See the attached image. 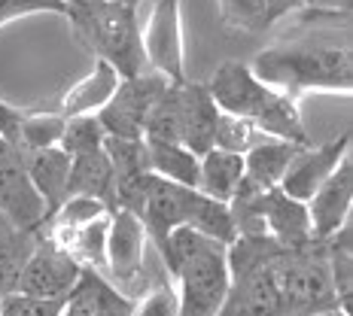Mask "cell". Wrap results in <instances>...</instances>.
<instances>
[{"label":"cell","mask_w":353,"mask_h":316,"mask_svg":"<svg viewBox=\"0 0 353 316\" xmlns=\"http://www.w3.org/2000/svg\"><path fill=\"white\" fill-rule=\"evenodd\" d=\"M64 131V119L58 113H28L21 116L19 131H16V149L19 152H31V149H49L58 146Z\"/></svg>","instance_id":"obj_29"},{"label":"cell","mask_w":353,"mask_h":316,"mask_svg":"<svg viewBox=\"0 0 353 316\" xmlns=\"http://www.w3.org/2000/svg\"><path fill=\"white\" fill-rule=\"evenodd\" d=\"M183 229L201 234L208 240H216L223 246H232L234 244V225H232V216H229V204H219L213 198H204L201 192L189 195V207H186V222Z\"/></svg>","instance_id":"obj_24"},{"label":"cell","mask_w":353,"mask_h":316,"mask_svg":"<svg viewBox=\"0 0 353 316\" xmlns=\"http://www.w3.org/2000/svg\"><path fill=\"white\" fill-rule=\"evenodd\" d=\"M64 16L79 46L88 49L94 61H107L122 79L150 70L134 10L116 0H70Z\"/></svg>","instance_id":"obj_4"},{"label":"cell","mask_w":353,"mask_h":316,"mask_svg":"<svg viewBox=\"0 0 353 316\" xmlns=\"http://www.w3.org/2000/svg\"><path fill=\"white\" fill-rule=\"evenodd\" d=\"M0 210L16 231H37L46 222V207L28 180L21 152L3 137H0Z\"/></svg>","instance_id":"obj_11"},{"label":"cell","mask_w":353,"mask_h":316,"mask_svg":"<svg viewBox=\"0 0 353 316\" xmlns=\"http://www.w3.org/2000/svg\"><path fill=\"white\" fill-rule=\"evenodd\" d=\"M122 76L110 67L107 61H94V67L88 76H83L77 85L68 88L61 101H58L55 113L61 119H77V116H98L107 107V101L113 98V92L119 88Z\"/></svg>","instance_id":"obj_18"},{"label":"cell","mask_w":353,"mask_h":316,"mask_svg":"<svg viewBox=\"0 0 353 316\" xmlns=\"http://www.w3.org/2000/svg\"><path fill=\"white\" fill-rule=\"evenodd\" d=\"M104 156L110 161V171H113V192H116V186H125V182L150 173V165H146V143L143 140L104 137Z\"/></svg>","instance_id":"obj_28"},{"label":"cell","mask_w":353,"mask_h":316,"mask_svg":"<svg viewBox=\"0 0 353 316\" xmlns=\"http://www.w3.org/2000/svg\"><path fill=\"white\" fill-rule=\"evenodd\" d=\"M61 316H134V301L110 286L107 277L83 271L73 292L64 298Z\"/></svg>","instance_id":"obj_17"},{"label":"cell","mask_w":353,"mask_h":316,"mask_svg":"<svg viewBox=\"0 0 353 316\" xmlns=\"http://www.w3.org/2000/svg\"><path fill=\"white\" fill-rule=\"evenodd\" d=\"M307 3H311V6H317V0H307Z\"/></svg>","instance_id":"obj_39"},{"label":"cell","mask_w":353,"mask_h":316,"mask_svg":"<svg viewBox=\"0 0 353 316\" xmlns=\"http://www.w3.org/2000/svg\"><path fill=\"white\" fill-rule=\"evenodd\" d=\"M104 128L94 116H77V119H64V131H61V146L64 152L73 156H83V152H94L104 146Z\"/></svg>","instance_id":"obj_32"},{"label":"cell","mask_w":353,"mask_h":316,"mask_svg":"<svg viewBox=\"0 0 353 316\" xmlns=\"http://www.w3.org/2000/svg\"><path fill=\"white\" fill-rule=\"evenodd\" d=\"M299 25L265 46L247 64L259 83L299 101L311 92L350 94L353 52H350V10L307 6Z\"/></svg>","instance_id":"obj_1"},{"label":"cell","mask_w":353,"mask_h":316,"mask_svg":"<svg viewBox=\"0 0 353 316\" xmlns=\"http://www.w3.org/2000/svg\"><path fill=\"white\" fill-rule=\"evenodd\" d=\"M317 316H350V313H344L341 307H335V310H326V313H317Z\"/></svg>","instance_id":"obj_36"},{"label":"cell","mask_w":353,"mask_h":316,"mask_svg":"<svg viewBox=\"0 0 353 316\" xmlns=\"http://www.w3.org/2000/svg\"><path fill=\"white\" fill-rule=\"evenodd\" d=\"M107 231H110V213L92 219V222H85V225H79V229H73L68 234H61V238H52V240L83 271H94V274L104 277V268H107Z\"/></svg>","instance_id":"obj_22"},{"label":"cell","mask_w":353,"mask_h":316,"mask_svg":"<svg viewBox=\"0 0 353 316\" xmlns=\"http://www.w3.org/2000/svg\"><path fill=\"white\" fill-rule=\"evenodd\" d=\"M146 143V165L150 173L161 176L168 182L176 186L195 189L198 182V156L186 149L180 143H159V140H143Z\"/></svg>","instance_id":"obj_25"},{"label":"cell","mask_w":353,"mask_h":316,"mask_svg":"<svg viewBox=\"0 0 353 316\" xmlns=\"http://www.w3.org/2000/svg\"><path fill=\"white\" fill-rule=\"evenodd\" d=\"M183 0H156L152 16L141 31L143 55L150 70L161 73L168 83H186L183 70Z\"/></svg>","instance_id":"obj_10"},{"label":"cell","mask_w":353,"mask_h":316,"mask_svg":"<svg viewBox=\"0 0 353 316\" xmlns=\"http://www.w3.org/2000/svg\"><path fill=\"white\" fill-rule=\"evenodd\" d=\"M281 244L268 234L234 238L229 246V292L219 316H281L274 262Z\"/></svg>","instance_id":"obj_5"},{"label":"cell","mask_w":353,"mask_h":316,"mask_svg":"<svg viewBox=\"0 0 353 316\" xmlns=\"http://www.w3.org/2000/svg\"><path fill=\"white\" fill-rule=\"evenodd\" d=\"M347 156H350V131H341V134H335L332 140H326L323 146H305V149H299V156L292 158V165L286 167L277 189H281L283 195L307 204L314 198V192L332 176V171Z\"/></svg>","instance_id":"obj_12"},{"label":"cell","mask_w":353,"mask_h":316,"mask_svg":"<svg viewBox=\"0 0 353 316\" xmlns=\"http://www.w3.org/2000/svg\"><path fill=\"white\" fill-rule=\"evenodd\" d=\"M143 140L180 143V107H176V83L165 88V94L152 104L143 125Z\"/></svg>","instance_id":"obj_30"},{"label":"cell","mask_w":353,"mask_h":316,"mask_svg":"<svg viewBox=\"0 0 353 316\" xmlns=\"http://www.w3.org/2000/svg\"><path fill=\"white\" fill-rule=\"evenodd\" d=\"M116 3H122V6H128V10H137V3H141V0H116Z\"/></svg>","instance_id":"obj_37"},{"label":"cell","mask_w":353,"mask_h":316,"mask_svg":"<svg viewBox=\"0 0 353 316\" xmlns=\"http://www.w3.org/2000/svg\"><path fill=\"white\" fill-rule=\"evenodd\" d=\"M156 255L174 283L176 316H219L229 292V246L176 229Z\"/></svg>","instance_id":"obj_2"},{"label":"cell","mask_w":353,"mask_h":316,"mask_svg":"<svg viewBox=\"0 0 353 316\" xmlns=\"http://www.w3.org/2000/svg\"><path fill=\"white\" fill-rule=\"evenodd\" d=\"M274 283L281 316H317L338 307L323 240L317 238L296 249L281 246L274 262Z\"/></svg>","instance_id":"obj_6"},{"label":"cell","mask_w":353,"mask_h":316,"mask_svg":"<svg viewBox=\"0 0 353 316\" xmlns=\"http://www.w3.org/2000/svg\"><path fill=\"white\" fill-rule=\"evenodd\" d=\"M79 274H83V268H79V264L73 262L52 238H46L43 231H37L34 249H31V255H28L25 268H21L16 292L31 295V298L64 301L73 292Z\"/></svg>","instance_id":"obj_9"},{"label":"cell","mask_w":353,"mask_h":316,"mask_svg":"<svg viewBox=\"0 0 353 316\" xmlns=\"http://www.w3.org/2000/svg\"><path fill=\"white\" fill-rule=\"evenodd\" d=\"M146 246H150V238H146L141 219H137L134 213H128V210L110 213L104 277L110 280V286H116V289L131 301H137L161 274H165L159 255L150 259Z\"/></svg>","instance_id":"obj_7"},{"label":"cell","mask_w":353,"mask_h":316,"mask_svg":"<svg viewBox=\"0 0 353 316\" xmlns=\"http://www.w3.org/2000/svg\"><path fill=\"white\" fill-rule=\"evenodd\" d=\"M21 165L31 180L34 192L40 195L46 216L68 201V176H70V156L61 146H49V149H31L21 152Z\"/></svg>","instance_id":"obj_16"},{"label":"cell","mask_w":353,"mask_h":316,"mask_svg":"<svg viewBox=\"0 0 353 316\" xmlns=\"http://www.w3.org/2000/svg\"><path fill=\"white\" fill-rule=\"evenodd\" d=\"M37 231H0V298L12 295L19 286L21 268L34 249Z\"/></svg>","instance_id":"obj_27"},{"label":"cell","mask_w":353,"mask_h":316,"mask_svg":"<svg viewBox=\"0 0 353 316\" xmlns=\"http://www.w3.org/2000/svg\"><path fill=\"white\" fill-rule=\"evenodd\" d=\"M265 140H271L268 134H262L256 125H250L247 119H238V116L219 113L216 122V134H213V149L232 152V156H247L253 146H259Z\"/></svg>","instance_id":"obj_31"},{"label":"cell","mask_w":353,"mask_h":316,"mask_svg":"<svg viewBox=\"0 0 353 316\" xmlns=\"http://www.w3.org/2000/svg\"><path fill=\"white\" fill-rule=\"evenodd\" d=\"M134 316H176V292L168 274H161L141 298L134 301Z\"/></svg>","instance_id":"obj_33"},{"label":"cell","mask_w":353,"mask_h":316,"mask_svg":"<svg viewBox=\"0 0 353 316\" xmlns=\"http://www.w3.org/2000/svg\"><path fill=\"white\" fill-rule=\"evenodd\" d=\"M323 253H326L338 307L344 313H350V289H353V229H350V222L323 240Z\"/></svg>","instance_id":"obj_26"},{"label":"cell","mask_w":353,"mask_h":316,"mask_svg":"<svg viewBox=\"0 0 353 316\" xmlns=\"http://www.w3.org/2000/svg\"><path fill=\"white\" fill-rule=\"evenodd\" d=\"M64 301H46V298H31L12 292V295L0 298V316H61Z\"/></svg>","instance_id":"obj_34"},{"label":"cell","mask_w":353,"mask_h":316,"mask_svg":"<svg viewBox=\"0 0 353 316\" xmlns=\"http://www.w3.org/2000/svg\"><path fill=\"white\" fill-rule=\"evenodd\" d=\"M208 92H210L213 104L219 107V113L247 119L262 134L274 137V140L311 146L307 128L299 113V101L286 98V94L274 92L271 85L259 83L244 61L219 64L208 83Z\"/></svg>","instance_id":"obj_3"},{"label":"cell","mask_w":353,"mask_h":316,"mask_svg":"<svg viewBox=\"0 0 353 316\" xmlns=\"http://www.w3.org/2000/svg\"><path fill=\"white\" fill-rule=\"evenodd\" d=\"M216 3L223 25L244 34H262L277 19L311 6L307 0H216Z\"/></svg>","instance_id":"obj_19"},{"label":"cell","mask_w":353,"mask_h":316,"mask_svg":"<svg viewBox=\"0 0 353 316\" xmlns=\"http://www.w3.org/2000/svg\"><path fill=\"white\" fill-rule=\"evenodd\" d=\"M12 229V225L10 222H6V216H3V210H0V231H10Z\"/></svg>","instance_id":"obj_38"},{"label":"cell","mask_w":353,"mask_h":316,"mask_svg":"<svg viewBox=\"0 0 353 316\" xmlns=\"http://www.w3.org/2000/svg\"><path fill=\"white\" fill-rule=\"evenodd\" d=\"M176 107H180V146H186L192 156L201 158L213 149L219 107L213 104L208 85L180 83L176 85Z\"/></svg>","instance_id":"obj_14"},{"label":"cell","mask_w":353,"mask_h":316,"mask_svg":"<svg viewBox=\"0 0 353 316\" xmlns=\"http://www.w3.org/2000/svg\"><path fill=\"white\" fill-rule=\"evenodd\" d=\"M350 210H353V161L347 156L307 201L314 238L326 240L329 234L344 229L350 222Z\"/></svg>","instance_id":"obj_13"},{"label":"cell","mask_w":353,"mask_h":316,"mask_svg":"<svg viewBox=\"0 0 353 316\" xmlns=\"http://www.w3.org/2000/svg\"><path fill=\"white\" fill-rule=\"evenodd\" d=\"M244 180V156H232L223 149H210L198 158V182L195 192L213 198L219 204H229L234 189Z\"/></svg>","instance_id":"obj_21"},{"label":"cell","mask_w":353,"mask_h":316,"mask_svg":"<svg viewBox=\"0 0 353 316\" xmlns=\"http://www.w3.org/2000/svg\"><path fill=\"white\" fill-rule=\"evenodd\" d=\"M299 149L305 146L286 143V140H265L244 156V176L250 182H256L259 189H277L286 173V167L292 165V158L299 156Z\"/></svg>","instance_id":"obj_23"},{"label":"cell","mask_w":353,"mask_h":316,"mask_svg":"<svg viewBox=\"0 0 353 316\" xmlns=\"http://www.w3.org/2000/svg\"><path fill=\"white\" fill-rule=\"evenodd\" d=\"M168 85L171 83L156 70H146V73H141V76L122 79L119 88L113 92V98L107 101V107L101 109L94 119L101 122V128H104L107 137H119V140H143L146 116H150L152 104L165 94Z\"/></svg>","instance_id":"obj_8"},{"label":"cell","mask_w":353,"mask_h":316,"mask_svg":"<svg viewBox=\"0 0 353 316\" xmlns=\"http://www.w3.org/2000/svg\"><path fill=\"white\" fill-rule=\"evenodd\" d=\"M262 222H265V234H268L274 244H281L286 249L305 246V244L314 240L307 204L283 195L281 189H268V192H265V198H262Z\"/></svg>","instance_id":"obj_15"},{"label":"cell","mask_w":353,"mask_h":316,"mask_svg":"<svg viewBox=\"0 0 353 316\" xmlns=\"http://www.w3.org/2000/svg\"><path fill=\"white\" fill-rule=\"evenodd\" d=\"M68 198H94L113 213V171L104 156V146L70 158Z\"/></svg>","instance_id":"obj_20"},{"label":"cell","mask_w":353,"mask_h":316,"mask_svg":"<svg viewBox=\"0 0 353 316\" xmlns=\"http://www.w3.org/2000/svg\"><path fill=\"white\" fill-rule=\"evenodd\" d=\"M37 12H68L64 0H0V28L12 19L37 16Z\"/></svg>","instance_id":"obj_35"}]
</instances>
